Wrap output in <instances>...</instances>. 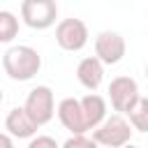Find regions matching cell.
I'll use <instances>...</instances> for the list:
<instances>
[{
  "instance_id": "cell-1",
  "label": "cell",
  "mask_w": 148,
  "mask_h": 148,
  "mask_svg": "<svg viewBox=\"0 0 148 148\" xmlns=\"http://www.w3.org/2000/svg\"><path fill=\"white\" fill-rule=\"evenodd\" d=\"M2 67L9 79L30 81L42 67V56L37 53V49H32L28 44H18V46L7 49V53L2 56Z\"/></svg>"
},
{
  "instance_id": "cell-2",
  "label": "cell",
  "mask_w": 148,
  "mask_h": 148,
  "mask_svg": "<svg viewBox=\"0 0 148 148\" xmlns=\"http://www.w3.org/2000/svg\"><path fill=\"white\" fill-rule=\"evenodd\" d=\"M92 139H95L97 146H106V148L125 146V143L132 139V125H130L120 113L109 116V118H104V120L95 127Z\"/></svg>"
},
{
  "instance_id": "cell-3",
  "label": "cell",
  "mask_w": 148,
  "mask_h": 148,
  "mask_svg": "<svg viewBox=\"0 0 148 148\" xmlns=\"http://www.w3.org/2000/svg\"><path fill=\"white\" fill-rule=\"evenodd\" d=\"M21 18L32 30H46L58 18V5L56 0H23Z\"/></svg>"
},
{
  "instance_id": "cell-4",
  "label": "cell",
  "mask_w": 148,
  "mask_h": 148,
  "mask_svg": "<svg viewBox=\"0 0 148 148\" xmlns=\"http://www.w3.org/2000/svg\"><path fill=\"white\" fill-rule=\"evenodd\" d=\"M23 109L30 113V118H32L39 127L46 125V123L53 118V113H56L53 90H51L49 86H37V88H32V90L28 92V97H25Z\"/></svg>"
},
{
  "instance_id": "cell-5",
  "label": "cell",
  "mask_w": 148,
  "mask_h": 148,
  "mask_svg": "<svg viewBox=\"0 0 148 148\" xmlns=\"http://www.w3.org/2000/svg\"><path fill=\"white\" fill-rule=\"evenodd\" d=\"M56 42L65 51H81L88 44V25L81 18H62L56 25Z\"/></svg>"
},
{
  "instance_id": "cell-6",
  "label": "cell",
  "mask_w": 148,
  "mask_h": 148,
  "mask_svg": "<svg viewBox=\"0 0 148 148\" xmlns=\"http://www.w3.org/2000/svg\"><path fill=\"white\" fill-rule=\"evenodd\" d=\"M139 86L132 76H116L109 83V102L118 113H127L132 104L139 99Z\"/></svg>"
},
{
  "instance_id": "cell-7",
  "label": "cell",
  "mask_w": 148,
  "mask_h": 148,
  "mask_svg": "<svg viewBox=\"0 0 148 148\" xmlns=\"http://www.w3.org/2000/svg\"><path fill=\"white\" fill-rule=\"evenodd\" d=\"M125 51H127V44H125V37L120 32H113V30H104L95 37V56L104 62V65H116L125 58Z\"/></svg>"
},
{
  "instance_id": "cell-8",
  "label": "cell",
  "mask_w": 148,
  "mask_h": 148,
  "mask_svg": "<svg viewBox=\"0 0 148 148\" xmlns=\"http://www.w3.org/2000/svg\"><path fill=\"white\" fill-rule=\"evenodd\" d=\"M56 113H58V120L62 123V127L69 130L72 134H86V132L90 130L88 123H86L83 109H81V99H76V97H65V99H60Z\"/></svg>"
},
{
  "instance_id": "cell-9",
  "label": "cell",
  "mask_w": 148,
  "mask_h": 148,
  "mask_svg": "<svg viewBox=\"0 0 148 148\" xmlns=\"http://www.w3.org/2000/svg\"><path fill=\"white\" fill-rule=\"evenodd\" d=\"M37 123L30 118V113L23 109V106H14L7 118H5V130L14 136V139H30L35 132H37Z\"/></svg>"
},
{
  "instance_id": "cell-10",
  "label": "cell",
  "mask_w": 148,
  "mask_h": 148,
  "mask_svg": "<svg viewBox=\"0 0 148 148\" xmlns=\"http://www.w3.org/2000/svg\"><path fill=\"white\" fill-rule=\"evenodd\" d=\"M76 79L83 88L88 90H97L102 86V79H104V62L97 58V56H88L83 58L79 65H76Z\"/></svg>"
},
{
  "instance_id": "cell-11",
  "label": "cell",
  "mask_w": 148,
  "mask_h": 148,
  "mask_svg": "<svg viewBox=\"0 0 148 148\" xmlns=\"http://www.w3.org/2000/svg\"><path fill=\"white\" fill-rule=\"evenodd\" d=\"M81 109H83V116H86V123L90 130H95L106 118V102H104V97H99L95 92H88L81 99Z\"/></svg>"
},
{
  "instance_id": "cell-12",
  "label": "cell",
  "mask_w": 148,
  "mask_h": 148,
  "mask_svg": "<svg viewBox=\"0 0 148 148\" xmlns=\"http://www.w3.org/2000/svg\"><path fill=\"white\" fill-rule=\"evenodd\" d=\"M127 116H130L132 130H136L141 134H148V97H139L132 104V109L127 111Z\"/></svg>"
},
{
  "instance_id": "cell-13",
  "label": "cell",
  "mask_w": 148,
  "mask_h": 148,
  "mask_svg": "<svg viewBox=\"0 0 148 148\" xmlns=\"http://www.w3.org/2000/svg\"><path fill=\"white\" fill-rule=\"evenodd\" d=\"M16 35H18V18H16V14H12L7 9H0V44L12 42Z\"/></svg>"
},
{
  "instance_id": "cell-14",
  "label": "cell",
  "mask_w": 148,
  "mask_h": 148,
  "mask_svg": "<svg viewBox=\"0 0 148 148\" xmlns=\"http://www.w3.org/2000/svg\"><path fill=\"white\" fill-rule=\"evenodd\" d=\"M62 146H65V148H81V146H83V148H95L97 143H95V139L88 136V132H86V134H72Z\"/></svg>"
},
{
  "instance_id": "cell-15",
  "label": "cell",
  "mask_w": 148,
  "mask_h": 148,
  "mask_svg": "<svg viewBox=\"0 0 148 148\" xmlns=\"http://www.w3.org/2000/svg\"><path fill=\"white\" fill-rule=\"evenodd\" d=\"M42 146H49V148H56V139L53 136H35L30 139V148H42Z\"/></svg>"
},
{
  "instance_id": "cell-16",
  "label": "cell",
  "mask_w": 148,
  "mask_h": 148,
  "mask_svg": "<svg viewBox=\"0 0 148 148\" xmlns=\"http://www.w3.org/2000/svg\"><path fill=\"white\" fill-rule=\"evenodd\" d=\"M14 146V136L7 132V134H0V148H12Z\"/></svg>"
},
{
  "instance_id": "cell-17",
  "label": "cell",
  "mask_w": 148,
  "mask_h": 148,
  "mask_svg": "<svg viewBox=\"0 0 148 148\" xmlns=\"http://www.w3.org/2000/svg\"><path fill=\"white\" fill-rule=\"evenodd\" d=\"M2 99H5V95H2V88H0V104H2Z\"/></svg>"
},
{
  "instance_id": "cell-18",
  "label": "cell",
  "mask_w": 148,
  "mask_h": 148,
  "mask_svg": "<svg viewBox=\"0 0 148 148\" xmlns=\"http://www.w3.org/2000/svg\"><path fill=\"white\" fill-rule=\"evenodd\" d=\"M146 76H148V65H146Z\"/></svg>"
}]
</instances>
